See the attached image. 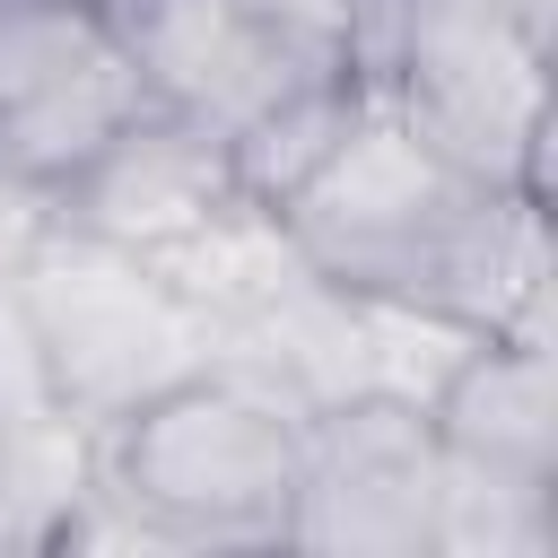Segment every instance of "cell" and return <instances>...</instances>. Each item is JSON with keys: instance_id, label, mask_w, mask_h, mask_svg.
Wrapping results in <instances>:
<instances>
[{"instance_id": "9", "label": "cell", "mask_w": 558, "mask_h": 558, "mask_svg": "<svg viewBox=\"0 0 558 558\" xmlns=\"http://www.w3.org/2000/svg\"><path fill=\"white\" fill-rule=\"evenodd\" d=\"M427 427L445 453H462L480 471H514V480L558 488V357H549V340L480 331L445 366V384L427 392Z\"/></svg>"}, {"instance_id": "2", "label": "cell", "mask_w": 558, "mask_h": 558, "mask_svg": "<svg viewBox=\"0 0 558 558\" xmlns=\"http://www.w3.org/2000/svg\"><path fill=\"white\" fill-rule=\"evenodd\" d=\"M305 480V418L279 401L183 375L157 401L96 427V488L166 549H253L288 541V506Z\"/></svg>"}, {"instance_id": "13", "label": "cell", "mask_w": 558, "mask_h": 558, "mask_svg": "<svg viewBox=\"0 0 558 558\" xmlns=\"http://www.w3.org/2000/svg\"><path fill=\"white\" fill-rule=\"evenodd\" d=\"M471 9H488V17H506V26H523L532 44H549V26H558V0H471Z\"/></svg>"}, {"instance_id": "1", "label": "cell", "mask_w": 558, "mask_h": 558, "mask_svg": "<svg viewBox=\"0 0 558 558\" xmlns=\"http://www.w3.org/2000/svg\"><path fill=\"white\" fill-rule=\"evenodd\" d=\"M549 192L497 183L418 140L375 87L340 148L279 201L314 279L497 340H549Z\"/></svg>"}, {"instance_id": "10", "label": "cell", "mask_w": 558, "mask_h": 558, "mask_svg": "<svg viewBox=\"0 0 558 558\" xmlns=\"http://www.w3.org/2000/svg\"><path fill=\"white\" fill-rule=\"evenodd\" d=\"M427 558H558V488L480 471L436 445V523Z\"/></svg>"}, {"instance_id": "8", "label": "cell", "mask_w": 558, "mask_h": 558, "mask_svg": "<svg viewBox=\"0 0 558 558\" xmlns=\"http://www.w3.org/2000/svg\"><path fill=\"white\" fill-rule=\"evenodd\" d=\"M235 166H227V140L166 113V105H140L105 148H87L61 183H52V209L61 227H87L105 244H131V253H166L183 235H201L218 209H235Z\"/></svg>"}, {"instance_id": "12", "label": "cell", "mask_w": 558, "mask_h": 558, "mask_svg": "<svg viewBox=\"0 0 558 558\" xmlns=\"http://www.w3.org/2000/svg\"><path fill=\"white\" fill-rule=\"evenodd\" d=\"M52 183H35V174H17V166H0V288L26 270V253L52 235Z\"/></svg>"}, {"instance_id": "6", "label": "cell", "mask_w": 558, "mask_h": 558, "mask_svg": "<svg viewBox=\"0 0 558 558\" xmlns=\"http://www.w3.org/2000/svg\"><path fill=\"white\" fill-rule=\"evenodd\" d=\"M436 523V427L418 401L357 392L305 418V480L288 506V549L427 558Z\"/></svg>"}, {"instance_id": "4", "label": "cell", "mask_w": 558, "mask_h": 558, "mask_svg": "<svg viewBox=\"0 0 558 558\" xmlns=\"http://www.w3.org/2000/svg\"><path fill=\"white\" fill-rule=\"evenodd\" d=\"M357 78L445 157L549 192V44L471 0H375Z\"/></svg>"}, {"instance_id": "11", "label": "cell", "mask_w": 558, "mask_h": 558, "mask_svg": "<svg viewBox=\"0 0 558 558\" xmlns=\"http://www.w3.org/2000/svg\"><path fill=\"white\" fill-rule=\"evenodd\" d=\"M244 9L270 17L288 44H305V52H323V61H349V70H357L366 17H375V0H244Z\"/></svg>"}, {"instance_id": "14", "label": "cell", "mask_w": 558, "mask_h": 558, "mask_svg": "<svg viewBox=\"0 0 558 558\" xmlns=\"http://www.w3.org/2000/svg\"><path fill=\"white\" fill-rule=\"evenodd\" d=\"M78 9H105V17H122V9H131V0H78Z\"/></svg>"}, {"instance_id": "7", "label": "cell", "mask_w": 558, "mask_h": 558, "mask_svg": "<svg viewBox=\"0 0 558 558\" xmlns=\"http://www.w3.org/2000/svg\"><path fill=\"white\" fill-rule=\"evenodd\" d=\"M122 44L140 61L148 105L235 140L253 131L270 105H288L296 87L323 78H357L349 61H323L305 44H288L270 17H253L244 0H131L122 9Z\"/></svg>"}, {"instance_id": "3", "label": "cell", "mask_w": 558, "mask_h": 558, "mask_svg": "<svg viewBox=\"0 0 558 558\" xmlns=\"http://www.w3.org/2000/svg\"><path fill=\"white\" fill-rule=\"evenodd\" d=\"M9 288L52 375V401L87 427H113L166 384L209 375V314L131 244H105L52 218V235L26 253Z\"/></svg>"}, {"instance_id": "5", "label": "cell", "mask_w": 558, "mask_h": 558, "mask_svg": "<svg viewBox=\"0 0 558 558\" xmlns=\"http://www.w3.org/2000/svg\"><path fill=\"white\" fill-rule=\"evenodd\" d=\"M148 105L122 17L78 0H0V166L61 183Z\"/></svg>"}]
</instances>
